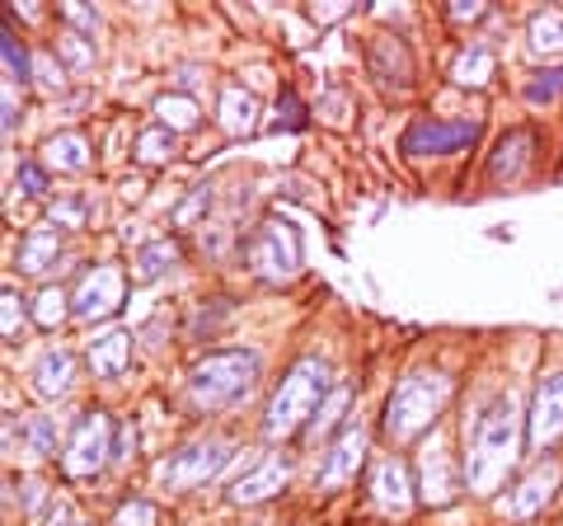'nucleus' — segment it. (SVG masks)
<instances>
[{
	"instance_id": "obj_1",
	"label": "nucleus",
	"mask_w": 563,
	"mask_h": 526,
	"mask_svg": "<svg viewBox=\"0 0 563 526\" xmlns=\"http://www.w3.org/2000/svg\"><path fill=\"white\" fill-rule=\"evenodd\" d=\"M512 461H517V399L498 395L474 418L470 451H465V484L474 494H493Z\"/></svg>"
},
{
	"instance_id": "obj_2",
	"label": "nucleus",
	"mask_w": 563,
	"mask_h": 526,
	"mask_svg": "<svg viewBox=\"0 0 563 526\" xmlns=\"http://www.w3.org/2000/svg\"><path fill=\"white\" fill-rule=\"evenodd\" d=\"M324 395H329V366L320 358H296L291 372L282 376V385L268 399V414H263V437L282 442V437L310 428V418H314V409H320Z\"/></svg>"
},
{
	"instance_id": "obj_3",
	"label": "nucleus",
	"mask_w": 563,
	"mask_h": 526,
	"mask_svg": "<svg viewBox=\"0 0 563 526\" xmlns=\"http://www.w3.org/2000/svg\"><path fill=\"white\" fill-rule=\"evenodd\" d=\"M446 399H451V381L442 372H409L395 385L390 405H385V432H390V442H413L418 432H428L442 418Z\"/></svg>"
},
{
	"instance_id": "obj_4",
	"label": "nucleus",
	"mask_w": 563,
	"mask_h": 526,
	"mask_svg": "<svg viewBox=\"0 0 563 526\" xmlns=\"http://www.w3.org/2000/svg\"><path fill=\"white\" fill-rule=\"evenodd\" d=\"M254 381H258V353H250V348H221V353H207L192 366L188 395L202 409H225L240 395H250Z\"/></svg>"
},
{
	"instance_id": "obj_5",
	"label": "nucleus",
	"mask_w": 563,
	"mask_h": 526,
	"mask_svg": "<svg viewBox=\"0 0 563 526\" xmlns=\"http://www.w3.org/2000/svg\"><path fill=\"white\" fill-rule=\"evenodd\" d=\"M113 418L103 409H85L76 418V428L66 437V456H62V470L70 480H95L103 465L113 461Z\"/></svg>"
},
{
	"instance_id": "obj_6",
	"label": "nucleus",
	"mask_w": 563,
	"mask_h": 526,
	"mask_svg": "<svg viewBox=\"0 0 563 526\" xmlns=\"http://www.w3.org/2000/svg\"><path fill=\"white\" fill-rule=\"evenodd\" d=\"M479 142V122L474 118H413L399 136V151L422 161V155H455Z\"/></svg>"
},
{
	"instance_id": "obj_7",
	"label": "nucleus",
	"mask_w": 563,
	"mask_h": 526,
	"mask_svg": "<svg viewBox=\"0 0 563 526\" xmlns=\"http://www.w3.org/2000/svg\"><path fill=\"white\" fill-rule=\"evenodd\" d=\"M250 269L263 277V283H282L301 269V240L287 221H263L254 240H250Z\"/></svg>"
},
{
	"instance_id": "obj_8",
	"label": "nucleus",
	"mask_w": 563,
	"mask_h": 526,
	"mask_svg": "<svg viewBox=\"0 0 563 526\" xmlns=\"http://www.w3.org/2000/svg\"><path fill=\"white\" fill-rule=\"evenodd\" d=\"M225 461H231V442H221V437H202V442L184 447L179 456H169V461L161 465V480L169 489H198L211 475H221Z\"/></svg>"
},
{
	"instance_id": "obj_9",
	"label": "nucleus",
	"mask_w": 563,
	"mask_h": 526,
	"mask_svg": "<svg viewBox=\"0 0 563 526\" xmlns=\"http://www.w3.org/2000/svg\"><path fill=\"white\" fill-rule=\"evenodd\" d=\"M122 296H128V277H122L113 263H95V269H85V277L76 283L70 306H76L80 320H103V315H113L122 306Z\"/></svg>"
},
{
	"instance_id": "obj_10",
	"label": "nucleus",
	"mask_w": 563,
	"mask_h": 526,
	"mask_svg": "<svg viewBox=\"0 0 563 526\" xmlns=\"http://www.w3.org/2000/svg\"><path fill=\"white\" fill-rule=\"evenodd\" d=\"M559 437H563V372H550L536 385L531 418H526V442L536 451H550Z\"/></svg>"
},
{
	"instance_id": "obj_11",
	"label": "nucleus",
	"mask_w": 563,
	"mask_h": 526,
	"mask_svg": "<svg viewBox=\"0 0 563 526\" xmlns=\"http://www.w3.org/2000/svg\"><path fill=\"white\" fill-rule=\"evenodd\" d=\"M559 480H563L559 461H540L531 475H526V480L512 489V494L498 503V513H503V517H512V522H526V517L544 513V507H550V498L559 494Z\"/></svg>"
},
{
	"instance_id": "obj_12",
	"label": "nucleus",
	"mask_w": 563,
	"mask_h": 526,
	"mask_svg": "<svg viewBox=\"0 0 563 526\" xmlns=\"http://www.w3.org/2000/svg\"><path fill=\"white\" fill-rule=\"evenodd\" d=\"M372 498L380 513L390 517H404L413 507V484H409V465L404 461H380L372 470Z\"/></svg>"
},
{
	"instance_id": "obj_13",
	"label": "nucleus",
	"mask_w": 563,
	"mask_h": 526,
	"mask_svg": "<svg viewBox=\"0 0 563 526\" xmlns=\"http://www.w3.org/2000/svg\"><path fill=\"white\" fill-rule=\"evenodd\" d=\"M362 451H366V428H362V424H347V428L339 432V442H333L329 456H324L320 484L333 489V484L352 480V475H357V465H362Z\"/></svg>"
},
{
	"instance_id": "obj_14",
	"label": "nucleus",
	"mask_w": 563,
	"mask_h": 526,
	"mask_svg": "<svg viewBox=\"0 0 563 526\" xmlns=\"http://www.w3.org/2000/svg\"><path fill=\"white\" fill-rule=\"evenodd\" d=\"M418 480H422V489L418 494L428 498V503H451L455 494H461V480L451 475V461H446V451H442V442H432V447H422V456H418Z\"/></svg>"
},
{
	"instance_id": "obj_15",
	"label": "nucleus",
	"mask_w": 563,
	"mask_h": 526,
	"mask_svg": "<svg viewBox=\"0 0 563 526\" xmlns=\"http://www.w3.org/2000/svg\"><path fill=\"white\" fill-rule=\"evenodd\" d=\"M366 66H372V76L380 85H395V90H404V85L413 80V62H409V47H404L399 39H372V47H366Z\"/></svg>"
},
{
	"instance_id": "obj_16",
	"label": "nucleus",
	"mask_w": 563,
	"mask_h": 526,
	"mask_svg": "<svg viewBox=\"0 0 563 526\" xmlns=\"http://www.w3.org/2000/svg\"><path fill=\"white\" fill-rule=\"evenodd\" d=\"M287 475H291V465H287V456H268L258 470H250L244 480L231 484V498L235 503H263V498H273L287 489Z\"/></svg>"
},
{
	"instance_id": "obj_17",
	"label": "nucleus",
	"mask_w": 563,
	"mask_h": 526,
	"mask_svg": "<svg viewBox=\"0 0 563 526\" xmlns=\"http://www.w3.org/2000/svg\"><path fill=\"white\" fill-rule=\"evenodd\" d=\"M70 381H76V358H70L66 348H47V353L33 362V385H38V395L62 399L70 391Z\"/></svg>"
},
{
	"instance_id": "obj_18",
	"label": "nucleus",
	"mask_w": 563,
	"mask_h": 526,
	"mask_svg": "<svg viewBox=\"0 0 563 526\" xmlns=\"http://www.w3.org/2000/svg\"><path fill=\"white\" fill-rule=\"evenodd\" d=\"M90 366H95V376L118 381V376L132 366V335H122V329H113V335L95 339V343H90Z\"/></svg>"
},
{
	"instance_id": "obj_19",
	"label": "nucleus",
	"mask_w": 563,
	"mask_h": 526,
	"mask_svg": "<svg viewBox=\"0 0 563 526\" xmlns=\"http://www.w3.org/2000/svg\"><path fill=\"white\" fill-rule=\"evenodd\" d=\"M536 151V132L531 128H517V132H507L503 136V146H498V155H493V165H488V174L493 179H517L521 174V165H526V155Z\"/></svg>"
},
{
	"instance_id": "obj_20",
	"label": "nucleus",
	"mask_w": 563,
	"mask_h": 526,
	"mask_svg": "<svg viewBox=\"0 0 563 526\" xmlns=\"http://www.w3.org/2000/svg\"><path fill=\"white\" fill-rule=\"evenodd\" d=\"M221 128L231 132V136H244L254 128V118H258V109H254V95L244 90V85H225L221 90Z\"/></svg>"
},
{
	"instance_id": "obj_21",
	"label": "nucleus",
	"mask_w": 563,
	"mask_h": 526,
	"mask_svg": "<svg viewBox=\"0 0 563 526\" xmlns=\"http://www.w3.org/2000/svg\"><path fill=\"white\" fill-rule=\"evenodd\" d=\"M62 250V231H52V226H38V231H29L24 244H20V273H43L52 259Z\"/></svg>"
},
{
	"instance_id": "obj_22",
	"label": "nucleus",
	"mask_w": 563,
	"mask_h": 526,
	"mask_svg": "<svg viewBox=\"0 0 563 526\" xmlns=\"http://www.w3.org/2000/svg\"><path fill=\"white\" fill-rule=\"evenodd\" d=\"M169 269H179V244H174L169 235L141 244V254H136V283H155V277H165Z\"/></svg>"
},
{
	"instance_id": "obj_23",
	"label": "nucleus",
	"mask_w": 563,
	"mask_h": 526,
	"mask_svg": "<svg viewBox=\"0 0 563 526\" xmlns=\"http://www.w3.org/2000/svg\"><path fill=\"white\" fill-rule=\"evenodd\" d=\"M526 39H531L536 57H559L563 52V10H540L531 29H526Z\"/></svg>"
},
{
	"instance_id": "obj_24",
	"label": "nucleus",
	"mask_w": 563,
	"mask_h": 526,
	"mask_svg": "<svg viewBox=\"0 0 563 526\" xmlns=\"http://www.w3.org/2000/svg\"><path fill=\"white\" fill-rule=\"evenodd\" d=\"M451 76H455V85H474V90H479V85L493 80V52L484 43H470L461 57H455Z\"/></svg>"
},
{
	"instance_id": "obj_25",
	"label": "nucleus",
	"mask_w": 563,
	"mask_h": 526,
	"mask_svg": "<svg viewBox=\"0 0 563 526\" xmlns=\"http://www.w3.org/2000/svg\"><path fill=\"white\" fill-rule=\"evenodd\" d=\"M43 155H47V165H52V169L76 174V169H85V155H90V146H85V136H80V132H62V136H52Z\"/></svg>"
},
{
	"instance_id": "obj_26",
	"label": "nucleus",
	"mask_w": 563,
	"mask_h": 526,
	"mask_svg": "<svg viewBox=\"0 0 563 526\" xmlns=\"http://www.w3.org/2000/svg\"><path fill=\"white\" fill-rule=\"evenodd\" d=\"M155 118L169 132H188V128H198V103L184 95H165V99H155Z\"/></svg>"
},
{
	"instance_id": "obj_27",
	"label": "nucleus",
	"mask_w": 563,
	"mask_h": 526,
	"mask_svg": "<svg viewBox=\"0 0 563 526\" xmlns=\"http://www.w3.org/2000/svg\"><path fill=\"white\" fill-rule=\"evenodd\" d=\"M0 52H5V85H24V80H33V57L24 52V43L14 39V29L0 33Z\"/></svg>"
},
{
	"instance_id": "obj_28",
	"label": "nucleus",
	"mask_w": 563,
	"mask_h": 526,
	"mask_svg": "<svg viewBox=\"0 0 563 526\" xmlns=\"http://www.w3.org/2000/svg\"><path fill=\"white\" fill-rule=\"evenodd\" d=\"M174 155V132L169 128H146L136 136V161L141 165H165Z\"/></svg>"
},
{
	"instance_id": "obj_29",
	"label": "nucleus",
	"mask_w": 563,
	"mask_h": 526,
	"mask_svg": "<svg viewBox=\"0 0 563 526\" xmlns=\"http://www.w3.org/2000/svg\"><path fill=\"white\" fill-rule=\"evenodd\" d=\"M24 447H29V456H52L57 451V424L43 414L24 418Z\"/></svg>"
},
{
	"instance_id": "obj_30",
	"label": "nucleus",
	"mask_w": 563,
	"mask_h": 526,
	"mask_svg": "<svg viewBox=\"0 0 563 526\" xmlns=\"http://www.w3.org/2000/svg\"><path fill=\"white\" fill-rule=\"evenodd\" d=\"M526 103H554L563 95V66H550V72H536L526 80Z\"/></svg>"
},
{
	"instance_id": "obj_31",
	"label": "nucleus",
	"mask_w": 563,
	"mask_h": 526,
	"mask_svg": "<svg viewBox=\"0 0 563 526\" xmlns=\"http://www.w3.org/2000/svg\"><path fill=\"white\" fill-rule=\"evenodd\" d=\"M347 409V385H339V391H329V405L324 409H314V418H310V428H306V437H320V432H329L333 424H339V414Z\"/></svg>"
},
{
	"instance_id": "obj_32",
	"label": "nucleus",
	"mask_w": 563,
	"mask_h": 526,
	"mask_svg": "<svg viewBox=\"0 0 563 526\" xmlns=\"http://www.w3.org/2000/svg\"><path fill=\"white\" fill-rule=\"evenodd\" d=\"M33 320H38L43 329H57V325L66 320V292H62V287H47V292L38 296V310H33Z\"/></svg>"
},
{
	"instance_id": "obj_33",
	"label": "nucleus",
	"mask_w": 563,
	"mask_h": 526,
	"mask_svg": "<svg viewBox=\"0 0 563 526\" xmlns=\"http://www.w3.org/2000/svg\"><path fill=\"white\" fill-rule=\"evenodd\" d=\"M155 522H161V507L146 503V498H128L113 517V526H155Z\"/></svg>"
},
{
	"instance_id": "obj_34",
	"label": "nucleus",
	"mask_w": 563,
	"mask_h": 526,
	"mask_svg": "<svg viewBox=\"0 0 563 526\" xmlns=\"http://www.w3.org/2000/svg\"><path fill=\"white\" fill-rule=\"evenodd\" d=\"M62 57L76 66V72H85V66H95V47H90V39L85 33H62Z\"/></svg>"
},
{
	"instance_id": "obj_35",
	"label": "nucleus",
	"mask_w": 563,
	"mask_h": 526,
	"mask_svg": "<svg viewBox=\"0 0 563 526\" xmlns=\"http://www.w3.org/2000/svg\"><path fill=\"white\" fill-rule=\"evenodd\" d=\"M14 184H20L24 198H43V193H47V169L38 161H24L20 174H14Z\"/></svg>"
},
{
	"instance_id": "obj_36",
	"label": "nucleus",
	"mask_w": 563,
	"mask_h": 526,
	"mask_svg": "<svg viewBox=\"0 0 563 526\" xmlns=\"http://www.w3.org/2000/svg\"><path fill=\"white\" fill-rule=\"evenodd\" d=\"M0 306H5V310H0V335L14 339V335H20V325H24V302L14 292H5V296H0Z\"/></svg>"
},
{
	"instance_id": "obj_37",
	"label": "nucleus",
	"mask_w": 563,
	"mask_h": 526,
	"mask_svg": "<svg viewBox=\"0 0 563 526\" xmlns=\"http://www.w3.org/2000/svg\"><path fill=\"white\" fill-rule=\"evenodd\" d=\"M33 80H38L43 90H62V66L52 52H38V57H33Z\"/></svg>"
},
{
	"instance_id": "obj_38",
	"label": "nucleus",
	"mask_w": 563,
	"mask_h": 526,
	"mask_svg": "<svg viewBox=\"0 0 563 526\" xmlns=\"http://www.w3.org/2000/svg\"><path fill=\"white\" fill-rule=\"evenodd\" d=\"M202 207H211V188H207V184L192 188V198L179 207V212H174V226H192V221H198Z\"/></svg>"
},
{
	"instance_id": "obj_39",
	"label": "nucleus",
	"mask_w": 563,
	"mask_h": 526,
	"mask_svg": "<svg viewBox=\"0 0 563 526\" xmlns=\"http://www.w3.org/2000/svg\"><path fill=\"white\" fill-rule=\"evenodd\" d=\"M277 122H287V128H301V122H306L301 99H296L291 90H282V99H277Z\"/></svg>"
},
{
	"instance_id": "obj_40",
	"label": "nucleus",
	"mask_w": 563,
	"mask_h": 526,
	"mask_svg": "<svg viewBox=\"0 0 563 526\" xmlns=\"http://www.w3.org/2000/svg\"><path fill=\"white\" fill-rule=\"evenodd\" d=\"M85 221V202H62V207H52V226H80Z\"/></svg>"
},
{
	"instance_id": "obj_41",
	"label": "nucleus",
	"mask_w": 563,
	"mask_h": 526,
	"mask_svg": "<svg viewBox=\"0 0 563 526\" xmlns=\"http://www.w3.org/2000/svg\"><path fill=\"white\" fill-rule=\"evenodd\" d=\"M132 451H136V428L132 424H122L118 428V447H113V461L122 465V461H132Z\"/></svg>"
},
{
	"instance_id": "obj_42",
	"label": "nucleus",
	"mask_w": 563,
	"mask_h": 526,
	"mask_svg": "<svg viewBox=\"0 0 563 526\" xmlns=\"http://www.w3.org/2000/svg\"><path fill=\"white\" fill-rule=\"evenodd\" d=\"M62 14H66V20H70V24H76V29H85V33H95V29H99V14H95V10H80V6H66Z\"/></svg>"
},
{
	"instance_id": "obj_43",
	"label": "nucleus",
	"mask_w": 563,
	"mask_h": 526,
	"mask_svg": "<svg viewBox=\"0 0 563 526\" xmlns=\"http://www.w3.org/2000/svg\"><path fill=\"white\" fill-rule=\"evenodd\" d=\"M451 20H455V24H465V20L474 24V20H484V6H465V0H455V6H451Z\"/></svg>"
}]
</instances>
